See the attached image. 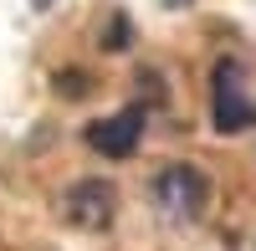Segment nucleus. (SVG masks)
I'll return each mask as SVG.
<instances>
[{
    "instance_id": "1",
    "label": "nucleus",
    "mask_w": 256,
    "mask_h": 251,
    "mask_svg": "<svg viewBox=\"0 0 256 251\" xmlns=\"http://www.w3.org/2000/svg\"><path fill=\"white\" fill-rule=\"evenodd\" d=\"M148 195H154V210L164 220L190 226V220H200L205 205H210V180L195 164H164V170L148 180Z\"/></svg>"
},
{
    "instance_id": "2",
    "label": "nucleus",
    "mask_w": 256,
    "mask_h": 251,
    "mask_svg": "<svg viewBox=\"0 0 256 251\" xmlns=\"http://www.w3.org/2000/svg\"><path fill=\"white\" fill-rule=\"evenodd\" d=\"M67 220L77 226V231H102V226L113 220L118 210V195H113V184L108 180H77L72 190H67Z\"/></svg>"
},
{
    "instance_id": "3",
    "label": "nucleus",
    "mask_w": 256,
    "mask_h": 251,
    "mask_svg": "<svg viewBox=\"0 0 256 251\" xmlns=\"http://www.w3.org/2000/svg\"><path fill=\"white\" fill-rule=\"evenodd\" d=\"M138 134H144V108H118L113 118L88 123V144L108 159H128L138 149Z\"/></svg>"
},
{
    "instance_id": "4",
    "label": "nucleus",
    "mask_w": 256,
    "mask_h": 251,
    "mask_svg": "<svg viewBox=\"0 0 256 251\" xmlns=\"http://www.w3.org/2000/svg\"><path fill=\"white\" fill-rule=\"evenodd\" d=\"M241 123H256V102H246V92L236 88V67L220 62L216 67V128L236 134Z\"/></svg>"
}]
</instances>
